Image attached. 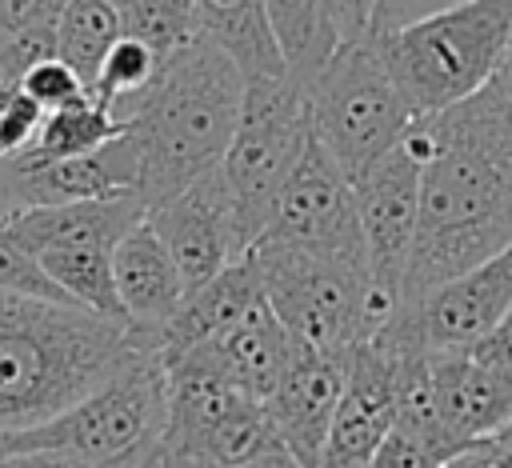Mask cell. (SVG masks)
I'll return each mask as SVG.
<instances>
[{
  "label": "cell",
  "mask_w": 512,
  "mask_h": 468,
  "mask_svg": "<svg viewBox=\"0 0 512 468\" xmlns=\"http://www.w3.org/2000/svg\"><path fill=\"white\" fill-rule=\"evenodd\" d=\"M416 132L424 172L404 304L512 244V104L500 84L492 80L464 104L420 116Z\"/></svg>",
  "instance_id": "1"
},
{
  "label": "cell",
  "mask_w": 512,
  "mask_h": 468,
  "mask_svg": "<svg viewBox=\"0 0 512 468\" xmlns=\"http://www.w3.org/2000/svg\"><path fill=\"white\" fill-rule=\"evenodd\" d=\"M140 352L124 324L88 308L0 292V440L56 420Z\"/></svg>",
  "instance_id": "2"
},
{
  "label": "cell",
  "mask_w": 512,
  "mask_h": 468,
  "mask_svg": "<svg viewBox=\"0 0 512 468\" xmlns=\"http://www.w3.org/2000/svg\"><path fill=\"white\" fill-rule=\"evenodd\" d=\"M244 104L240 68L204 36L160 60L152 88L132 108L124 132L136 148L144 208L184 192L228 156Z\"/></svg>",
  "instance_id": "3"
},
{
  "label": "cell",
  "mask_w": 512,
  "mask_h": 468,
  "mask_svg": "<svg viewBox=\"0 0 512 468\" xmlns=\"http://www.w3.org/2000/svg\"><path fill=\"white\" fill-rule=\"evenodd\" d=\"M248 256L260 272L272 316L304 348L352 352L356 344L384 332L400 312V304L372 284L368 264L360 260L304 252L268 236H260Z\"/></svg>",
  "instance_id": "4"
},
{
  "label": "cell",
  "mask_w": 512,
  "mask_h": 468,
  "mask_svg": "<svg viewBox=\"0 0 512 468\" xmlns=\"http://www.w3.org/2000/svg\"><path fill=\"white\" fill-rule=\"evenodd\" d=\"M372 40L416 116H436L496 80L512 48V0H468Z\"/></svg>",
  "instance_id": "5"
},
{
  "label": "cell",
  "mask_w": 512,
  "mask_h": 468,
  "mask_svg": "<svg viewBox=\"0 0 512 468\" xmlns=\"http://www.w3.org/2000/svg\"><path fill=\"white\" fill-rule=\"evenodd\" d=\"M304 96L312 136L348 176V184L376 168L420 120L384 68L372 36L332 48V56L304 80Z\"/></svg>",
  "instance_id": "6"
},
{
  "label": "cell",
  "mask_w": 512,
  "mask_h": 468,
  "mask_svg": "<svg viewBox=\"0 0 512 468\" xmlns=\"http://www.w3.org/2000/svg\"><path fill=\"white\" fill-rule=\"evenodd\" d=\"M168 416V384L164 364L152 352L128 360L116 376L92 388L56 420L4 436V452H60L84 460L92 468H124L156 456Z\"/></svg>",
  "instance_id": "7"
},
{
  "label": "cell",
  "mask_w": 512,
  "mask_h": 468,
  "mask_svg": "<svg viewBox=\"0 0 512 468\" xmlns=\"http://www.w3.org/2000/svg\"><path fill=\"white\" fill-rule=\"evenodd\" d=\"M308 140H312V120H308L304 80L288 72V76L244 84L240 120H236L228 156L220 164L244 252L264 236L276 196L292 176Z\"/></svg>",
  "instance_id": "8"
},
{
  "label": "cell",
  "mask_w": 512,
  "mask_h": 468,
  "mask_svg": "<svg viewBox=\"0 0 512 468\" xmlns=\"http://www.w3.org/2000/svg\"><path fill=\"white\" fill-rule=\"evenodd\" d=\"M420 172H424V144L412 124L408 136L352 184L368 276L396 304H404V276L416 244Z\"/></svg>",
  "instance_id": "9"
},
{
  "label": "cell",
  "mask_w": 512,
  "mask_h": 468,
  "mask_svg": "<svg viewBox=\"0 0 512 468\" xmlns=\"http://www.w3.org/2000/svg\"><path fill=\"white\" fill-rule=\"evenodd\" d=\"M264 236L280 240V244H292V248H304V252L368 264L352 184L336 168V160L316 144V136L308 140L292 176L284 180Z\"/></svg>",
  "instance_id": "10"
},
{
  "label": "cell",
  "mask_w": 512,
  "mask_h": 468,
  "mask_svg": "<svg viewBox=\"0 0 512 468\" xmlns=\"http://www.w3.org/2000/svg\"><path fill=\"white\" fill-rule=\"evenodd\" d=\"M400 336L392 328L348 352L344 392L320 452L316 468H368L380 440L396 424V368H400Z\"/></svg>",
  "instance_id": "11"
},
{
  "label": "cell",
  "mask_w": 512,
  "mask_h": 468,
  "mask_svg": "<svg viewBox=\"0 0 512 468\" xmlns=\"http://www.w3.org/2000/svg\"><path fill=\"white\" fill-rule=\"evenodd\" d=\"M148 224L164 240L172 264H176V272L184 280V292L204 288L232 260L244 256V244H240V232H236V216H232V200H228L220 168L200 176L184 192L152 204L148 208Z\"/></svg>",
  "instance_id": "12"
},
{
  "label": "cell",
  "mask_w": 512,
  "mask_h": 468,
  "mask_svg": "<svg viewBox=\"0 0 512 468\" xmlns=\"http://www.w3.org/2000/svg\"><path fill=\"white\" fill-rule=\"evenodd\" d=\"M140 188V164L128 132H120L112 144L56 160V164H12L0 160V220L28 212V208H64V204H88V200H120L136 196Z\"/></svg>",
  "instance_id": "13"
},
{
  "label": "cell",
  "mask_w": 512,
  "mask_h": 468,
  "mask_svg": "<svg viewBox=\"0 0 512 468\" xmlns=\"http://www.w3.org/2000/svg\"><path fill=\"white\" fill-rule=\"evenodd\" d=\"M512 312V244L464 276L404 304L424 352H464Z\"/></svg>",
  "instance_id": "14"
},
{
  "label": "cell",
  "mask_w": 512,
  "mask_h": 468,
  "mask_svg": "<svg viewBox=\"0 0 512 468\" xmlns=\"http://www.w3.org/2000/svg\"><path fill=\"white\" fill-rule=\"evenodd\" d=\"M344 372H348V352H316V348L296 344L280 388L264 404L280 444L304 468L320 464V452H324V440H328V428H332V416L344 392Z\"/></svg>",
  "instance_id": "15"
},
{
  "label": "cell",
  "mask_w": 512,
  "mask_h": 468,
  "mask_svg": "<svg viewBox=\"0 0 512 468\" xmlns=\"http://www.w3.org/2000/svg\"><path fill=\"white\" fill-rule=\"evenodd\" d=\"M112 280H116V300L124 312L128 332L136 336L140 348L156 352L160 332L184 304V280L164 248V240L152 232L148 216L116 244L112 252Z\"/></svg>",
  "instance_id": "16"
},
{
  "label": "cell",
  "mask_w": 512,
  "mask_h": 468,
  "mask_svg": "<svg viewBox=\"0 0 512 468\" xmlns=\"http://www.w3.org/2000/svg\"><path fill=\"white\" fill-rule=\"evenodd\" d=\"M428 376L440 424L460 448L496 440L512 424V388L468 352H428Z\"/></svg>",
  "instance_id": "17"
},
{
  "label": "cell",
  "mask_w": 512,
  "mask_h": 468,
  "mask_svg": "<svg viewBox=\"0 0 512 468\" xmlns=\"http://www.w3.org/2000/svg\"><path fill=\"white\" fill-rule=\"evenodd\" d=\"M260 304H268L264 300V284H260V272H256L252 256L244 252L220 276H212L204 288H196V292L184 296L180 312L168 320V328L156 340V356L164 360V356L200 348V344L224 336L228 328H236Z\"/></svg>",
  "instance_id": "18"
},
{
  "label": "cell",
  "mask_w": 512,
  "mask_h": 468,
  "mask_svg": "<svg viewBox=\"0 0 512 468\" xmlns=\"http://www.w3.org/2000/svg\"><path fill=\"white\" fill-rule=\"evenodd\" d=\"M148 216L140 196L120 200H88V204H64V208H28L4 220V228L32 252H52L68 244H108L116 248L140 220Z\"/></svg>",
  "instance_id": "19"
},
{
  "label": "cell",
  "mask_w": 512,
  "mask_h": 468,
  "mask_svg": "<svg viewBox=\"0 0 512 468\" xmlns=\"http://www.w3.org/2000/svg\"><path fill=\"white\" fill-rule=\"evenodd\" d=\"M200 352L256 404H268L272 392L280 388L296 340L284 332V324L272 316L268 304H260L252 316H244L236 328H228L224 336L200 344Z\"/></svg>",
  "instance_id": "20"
},
{
  "label": "cell",
  "mask_w": 512,
  "mask_h": 468,
  "mask_svg": "<svg viewBox=\"0 0 512 468\" xmlns=\"http://www.w3.org/2000/svg\"><path fill=\"white\" fill-rule=\"evenodd\" d=\"M196 16H200V36L212 40L240 68L244 84L288 76L264 0H196Z\"/></svg>",
  "instance_id": "21"
},
{
  "label": "cell",
  "mask_w": 512,
  "mask_h": 468,
  "mask_svg": "<svg viewBox=\"0 0 512 468\" xmlns=\"http://www.w3.org/2000/svg\"><path fill=\"white\" fill-rule=\"evenodd\" d=\"M124 132V120H116L108 108H100L92 96L80 104H68L60 112H48L24 152L12 156V164H56L72 156H88L104 144H112Z\"/></svg>",
  "instance_id": "22"
},
{
  "label": "cell",
  "mask_w": 512,
  "mask_h": 468,
  "mask_svg": "<svg viewBox=\"0 0 512 468\" xmlns=\"http://www.w3.org/2000/svg\"><path fill=\"white\" fill-rule=\"evenodd\" d=\"M124 36L120 8L112 0H68L56 16V56L92 88L104 56Z\"/></svg>",
  "instance_id": "23"
},
{
  "label": "cell",
  "mask_w": 512,
  "mask_h": 468,
  "mask_svg": "<svg viewBox=\"0 0 512 468\" xmlns=\"http://www.w3.org/2000/svg\"><path fill=\"white\" fill-rule=\"evenodd\" d=\"M264 12H268V24L284 52L288 72L296 80H308L336 48V40L324 24L320 0H264Z\"/></svg>",
  "instance_id": "24"
},
{
  "label": "cell",
  "mask_w": 512,
  "mask_h": 468,
  "mask_svg": "<svg viewBox=\"0 0 512 468\" xmlns=\"http://www.w3.org/2000/svg\"><path fill=\"white\" fill-rule=\"evenodd\" d=\"M156 72H160V56H156L152 48H144L140 40L120 36V40L112 44V52L104 56V64H100V72H96L88 96H92L100 108H108L116 120L128 124L132 108H136L140 96L152 88Z\"/></svg>",
  "instance_id": "25"
},
{
  "label": "cell",
  "mask_w": 512,
  "mask_h": 468,
  "mask_svg": "<svg viewBox=\"0 0 512 468\" xmlns=\"http://www.w3.org/2000/svg\"><path fill=\"white\" fill-rule=\"evenodd\" d=\"M120 28L124 36L140 40L160 60H168L200 36L196 0H128L120 4Z\"/></svg>",
  "instance_id": "26"
},
{
  "label": "cell",
  "mask_w": 512,
  "mask_h": 468,
  "mask_svg": "<svg viewBox=\"0 0 512 468\" xmlns=\"http://www.w3.org/2000/svg\"><path fill=\"white\" fill-rule=\"evenodd\" d=\"M0 292L4 296H28V300H52V304H72L36 264V256L4 228L0 220ZM80 308V304H76Z\"/></svg>",
  "instance_id": "27"
},
{
  "label": "cell",
  "mask_w": 512,
  "mask_h": 468,
  "mask_svg": "<svg viewBox=\"0 0 512 468\" xmlns=\"http://www.w3.org/2000/svg\"><path fill=\"white\" fill-rule=\"evenodd\" d=\"M56 56V24H40L16 36H0V96L20 92L24 76Z\"/></svg>",
  "instance_id": "28"
},
{
  "label": "cell",
  "mask_w": 512,
  "mask_h": 468,
  "mask_svg": "<svg viewBox=\"0 0 512 468\" xmlns=\"http://www.w3.org/2000/svg\"><path fill=\"white\" fill-rule=\"evenodd\" d=\"M20 92L48 116V112H60V108H68V104H80V100H88V88H84V80L60 60V56H52V60H44V64H36L28 76H24V84H20Z\"/></svg>",
  "instance_id": "29"
},
{
  "label": "cell",
  "mask_w": 512,
  "mask_h": 468,
  "mask_svg": "<svg viewBox=\"0 0 512 468\" xmlns=\"http://www.w3.org/2000/svg\"><path fill=\"white\" fill-rule=\"evenodd\" d=\"M444 464L448 460L432 444H424L416 432H408L400 424H392V432L380 440L376 456L368 460V468H444Z\"/></svg>",
  "instance_id": "30"
},
{
  "label": "cell",
  "mask_w": 512,
  "mask_h": 468,
  "mask_svg": "<svg viewBox=\"0 0 512 468\" xmlns=\"http://www.w3.org/2000/svg\"><path fill=\"white\" fill-rule=\"evenodd\" d=\"M320 12H324V24H328L336 48L372 36V12H376V0H320Z\"/></svg>",
  "instance_id": "31"
},
{
  "label": "cell",
  "mask_w": 512,
  "mask_h": 468,
  "mask_svg": "<svg viewBox=\"0 0 512 468\" xmlns=\"http://www.w3.org/2000/svg\"><path fill=\"white\" fill-rule=\"evenodd\" d=\"M456 4H468V0H376V12H372V36L408 28V24L424 20V16H436V12L456 8Z\"/></svg>",
  "instance_id": "32"
},
{
  "label": "cell",
  "mask_w": 512,
  "mask_h": 468,
  "mask_svg": "<svg viewBox=\"0 0 512 468\" xmlns=\"http://www.w3.org/2000/svg\"><path fill=\"white\" fill-rule=\"evenodd\" d=\"M476 364H484L496 380H504L512 388V316H504L484 340H476L472 348H464Z\"/></svg>",
  "instance_id": "33"
},
{
  "label": "cell",
  "mask_w": 512,
  "mask_h": 468,
  "mask_svg": "<svg viewBox=\"0 0 512 468\" xmlns=\"http://www.w3.org/2000/svg\"><path fill=\"white\" fill-rule=\"evenodd\" d=\"M68 0H0V36H16L40 24H56Z\"/></svg>",
  "instance_id": "34"
},
{
  "label": "cell",
  "mask_w": 512,
  "mask_h": 468,
  "mask_svg": "<svg viewBox=\"0 0 512 468\" xmlns=\"http://www.w3.org/2000/svg\"><path fill=\"white\" fill-rule=\"evenodd\" d=\"M460 464L464 468H512V444L480 440V444H472V448L460 452Z\"/></svg>",
  "instance_id": "35"
},
{
  "label": "cell",
  "mask_w": 512,
  "mask_h": 468,
  "mask_svg": "<svg viewBox=\"0 0 512 468\" xmlns=\"http://www.w3.org/2000/svg\"><path fill=\"white\" fill-rule=\"evenodd\" d=\"M0 468H92V464L60 456V452H4Z\"/></svg>",
  "instance_id": "36"
},
{
  "label": "cell",
  "mask_w": 512,
  "mask_h": 468,
  "mask_svg": "<svg viewBox=\"0 0 512 468\" xmlns=\"http://www.w3.org/2000/svg\"><path fill=\"white\" fill-rule=\"evenodd\" d=\"M240 468H304L284 444H276V448H268V452H260L256 460H248V464H240Z\"/></svg>",
  "instance_id": "37"
},
{
  "label": "cell",
  "mask_w": 512,
  "mask_h": 468,
  "mask_svg": "<svg viewBox=\"0 0 512 468\" xmlns=\"http://www.w3.org/2000/svg\"><path fill=\"white\" fill-rule=\"evenodd\" d=\"M496 84H500V92H504L508 104H512V48H508V56H504V64H500V72H496Z\"/></svg>",
  "instance_id": "38"
},
{
  "label": "cell",
  "mask_w": 512,
  "mask_h": 468,
  "mask_svg": "<svg viewBox=\"0 0 512 468\" xmlns=\"http://www.w3.org/2000/svg\"><path fill=\"white\" fill-rule=\"evenodd\" d=\"M496 440H500V444H512V424H508V428H504V432H500Z\"/></svg>",
  "instance_id": "39"
},
{
  "label": "cell",
  "mask_w": 512,
  "mask_h": 468,
  "mask_svg": "<svg viewBox=\"0 0 512 468\" xmlns=\"http://www.w3.org/2000/svg\"><path fill=\"white\" fill-rule=\"evenodd\" d=\"M152 460H156V456H148V460H136V464H124V468H148Z\"/></svg>",
  "instance_id": "40"
},
{
  "label": "cell",
  "mask_w": 512,
  "mask_h": 468,
  "mask_svg": "<svg viewBox=\"0 0 512 468\" xmlns=\"http://www.w3.org/2000/svg\"><path fill=\"white\" fill-rule=\"evenodd\" d=\"M444 468H464V464H460V456H452V460H448Z\"/></svg>",
  "instance_id": "41"
},
{
  "label": "cell",
  "mask_w": 512,
  "mask_h": 468,
  "mask_svg": "<svg viewBox=\"0 0 512 468\" xmlns=\"http://www.w3.org/2000/svg\"><path fill=\"white\" fill-rule=\"evenodd\" d=\"M148 468H160V460H152V464H148Z\"/></svg>",
  "instance_id": "42"
},
{
  "label": "cell",
  "mask_w": 512,
  "mask_h": 468,
  "mask_svg": "<svg viewBox=\"0 0 512 468\" xmlns=\"http://www.w3.org/2000/svg\"><path fill=\"white\" fill-rule=\"evenodd\" d=\"M112 4H116V8H120V4H128V0H112Z\"/></svg>",
  "instance_id": "43"
},
{
  "label": "cell",
  "mask_w": 512,
  "mask_h": 468,
  "mask_svg": "<svg viewBox=\"0 0 512 468\" xmlns=\"http://www.w3.org/2000/svg\"><path fill=\"white\" fill-rule=\"evenodd\" d=\"M508 316H512V312H508Z\"/></svg>",
  "instance_id": "44"
}]
</instances>
